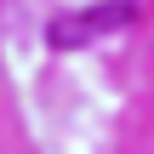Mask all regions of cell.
<instances>
[{"label":"cell","instance_id":"1","mask_svg":"<svg viewBox=\"0 0 154 154\" xmlns=\"http://www.w3.org/2000/svg\"><path fill=\"white\" fill-rule=\"evenodd\" d=\"M131 0H109V6H91V11H74V17H57L51 23V46H86L97 34H114L131 23Z\"/></svg>","mask_w":154,"mask_h":154}]
</instances>
